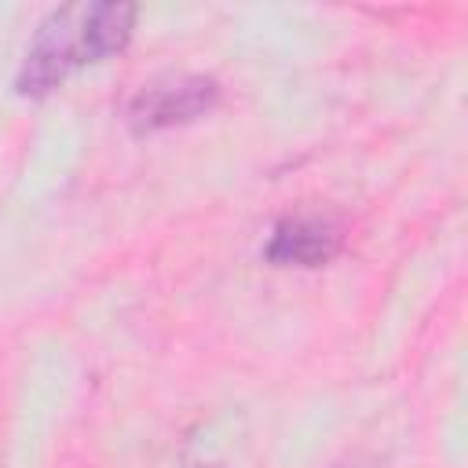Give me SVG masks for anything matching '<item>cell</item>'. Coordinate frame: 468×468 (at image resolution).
<instances>
[{
	"mask_svg": "<svg viewBox=\"0 0 468 468\" xmlns=\"http://www.w3.org/2000/svg\"><path fill=\"white\" fill-rule=\"evenodd\" d=\"M135 26L132 4H88V7H58L51 11L18 69L15 88L22 95L55 91L77 66L102 62L128 48Z\"/></svg>",
	"mask_w": 468,
	"mask_h": 468,
	"instance_id": "cell-1",
	"label": "cell"
},
{
	"mask_svg": "<svg viewBox=\"0 0 468 468\" xmlns=\"http://www.w3.org/2000/svg\"><path fill=\"white\" fill-rule=\"evenodd\" d=\"M216 102H219V84L212 77H179V80L143 88L128 106V124L132 132L150 135L161 128L190 124L205 117Z\"/></svg>",
	"mask_w": 468,
	"mask_h": 468,
	"instance_id": "cell-2",
	"label": "cell"
},
{
	"mask_svg": "<svg viewBox=\"0 0 468 468\" xmlns=\"http://www.w3.org/2000/svg\"><path fill=\"white\" fill-rule=\"evenodd\" d=\"M263 252L278 267H322L340 252V227L318 216H289L274 227Z\"/></svg>",
	"mask_w": 468,
	"mask_h": 468,
	"instance_id": "cell-3",
	"label": "cell"
}]
</instances>
